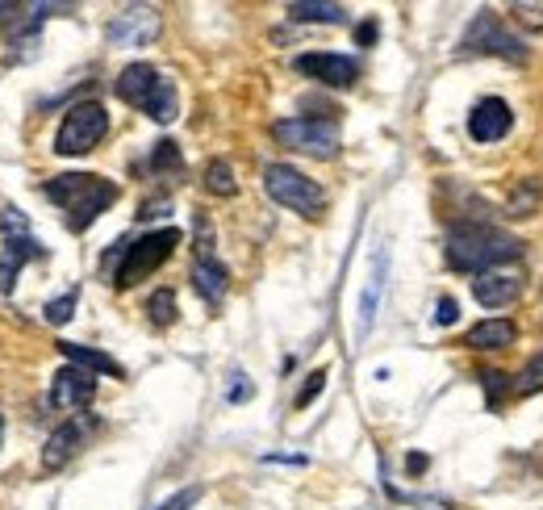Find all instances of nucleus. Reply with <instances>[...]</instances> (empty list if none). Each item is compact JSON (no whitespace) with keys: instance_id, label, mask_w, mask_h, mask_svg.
Masks as SVG:
<instances>
[{"instance_id":"c85d7f7f","label":"nucleus","mask_w":543,"mask_h":510,"mask_svg":"<svg viewBox=\"0 0 543 510\" xmlns=\"http://www.w3.org/2000/svg\"><path fill=\"white\" fill-rule=\"evenodd\" d=\"M322 389H326V368H318V373H310V377H305V385H301V393H297V410H305V406H310V402L318 398Z\"/></svg>"},{"instance_id":"5701e85b","label":"nucleus","mask_w":543,"mask_h":510,"mask_svg":"<svg viewBox=\"0 0 543 510\" xmlns=\"http://www.w3.org/2000/svg\"><path fill=\"white\" fill-rule=\"evenodd\" d=\"M510 389L518 393V398H535V393H543V347L523 364V373L510 381Z\"/></svg>"},{"instance_id":"f3484780","label":"nucleus","mask_w":543,"mask_h":510,"mask_svg":"<svg viewBox=\"0 0 543 510\" xmlns=\"http://www.w3.org/2000/svg\"><path fill=\"white\" fill-rule=\"evenodd\" d=\"M30 260H42V247L30 235H9L5 255H0V293H13L21 264H30Z\"/></svg>"},{"instance_id":"bb28decb","label":"nucleus","mask_w":543,"mask_h":510,"mask_svg":"<svg viewBox=\"0 0 543 510\" xmlns=\"http://www.w3.org/2000/svg\"><path fill=\"white\" fill-rule=\"evenodd\" d=\"M506 381H510V377H506V373H498V368H493V373H489V368H485V373H481V385H485V398H489V406H493V410H498V406H502V398H506V389H510Z\"/></svg>"},{"instance_id":"2f4dec72","label":"nucleus","mask_w":543,"mask_h":510,"mask_svg":"<svg viewBox=\"0 0 543 510\" xmlns=\"http://www.w3.org/2000/svg\"><path fill=\"white\" fill-rule=\"evenodd\" d=\"M193 502H197V490H184V494L168 498V502H163L159 510H188V506H193Z\"/></svg>"},{"instance_id":"393cba45","label":"nucleus","mask_w":543,"mask_h":510,"mask_svg":"<svg viewBox=\"0 0 543 510\" xmlns=\"http://www.w3.org/2000/svg\"><path fill=\"white\" fill-rule=\"evenodd\" d=\"M147 314H151L155 327H172V322H176V293L172 289H155L147 297Z\"/></svg>"},{"instance_id":"7ed1b4c3","label":"nucleus","mask_w":543,"mask_h":510,"mask_svg":"<svg viewBox=\"0 0 543 510\" xmlns=\"http://www.w3.org/2000/svg\"><path fill=\"white\" fill-rule=\"evenodd\" d=\"M113 88H117V97H122L126 105L143 109L151 122H159V126L176 122V113H180L176 84L163 76L159 67H151V63H130V67H122V76L113 80Z\"/></svg>"},{"instance_id":"1a4fd4ad","label":"nucleus","mask_w":543,"mask_h":510,"mask_svg":"<svg viewBox=\"0 0 543 510\" xmlns=\"http://www.w3.org/2000/svg\"><path fill=\"white\" fill-rule=\"evenodd\" d=\"M105 34H109V46H117V51H138V46H151L159 38V9L130 5L122 13H113Z\"/></svg>"},{"instance_id":"6e6552de","label":"nucleus","mask_w":543,"mask_h":510,"mask_svg":"<svg viewBox=\"0 0 543 510\" xmlns=\"http://www.w3.org/2000/svg\"><path fill=\"white\" fill-rule=\"evenodd\" d=\"M460 51L464 55H502L510 63H523L527 59V42L518 34H510L493 13H477V17H472V26H468V34H464V42H460Z\"/></svg>"},{"instance_id":"a878e982","label":"nucleus","mask_w":543,"mask_h":510,"mask_svg":"<svg viewBox=\"0 0 543 510\" xmlns=\"http://www.w3.org/2000/svg\"><path fill=\"white\" fill-rule=\"evenodd\" d=\"M76 301H80V293H76V289H72V293H63V297H55V301H46L42 318L51 322V327H67V322H72V314H76Z\"/></svg>"},{"instance_id":"c9c22d12","label":"nucleus","mask_w":543,"mask_h":510,"mask_svg":"<svg viewBox=\"0 0 543 510\" xmlns=\"http://www.w3.org/2000/svg\"><path fill=\"white\" fill-rule=\"evenodd\" d=\"M427 465H431V460H427V456H418V452H414V456L406 460V469H410V473H422V469H427Z\"/></svg>"},{"instance_id":"f03ea898","label":"nucleus","mask_w":543,"mask_h":510,"mask_svg":"<svg viewBox=\"0 0 543 510\" xmlns=\"http://www.w3.org/2000/svg\"><path fill=\"white\" fill-rule=\"evenodd\" d=\"M42 193H46V201H55L67 214V226L88 230L117 201V184L105 176H92V172H63L55 180H46Z\"/></svg>"},{"instance_id":"423d86ee","label":"nucleus","mask_w":543,"mask_h":510,"mask_svg":"<svg viewBox=\"0 0 543 510\" xmlns=\"http://www.w3.org/2000/svg\"><path fill=\"white\" fill-rule=\"evenodd\" d=\"M272 138L280 147L314 155V159H335L339 147H343L339 122H330V118H285V122L272 126Z\"/></svg>"},{"instance_id":"cd10ccee","label":"nucleus","mask_w":543,"mask_h":510,"mask_svg":"<svg viewBox=\"0 0 543 510\" xmlns=\"http://www.w3.org/2000/svg\"><path fill=\"white\" fill-rule=\"evenodd\" d=\"M514 21H523L527 30H543V0H531V5H510Z\"/></svg>"},{"instance_id":"7c9ffc66","label":"nucleus","mask_w":543,"mask_h":510,"mask_svg":"<svg viewBox=\"0 0 543 510\" xmlns=\"http://www.w3.org/2000/svg\"><path fill=\"white\" fill-rule=\"evenodd\" d=\"M230 381H234V385H230V393H226V398H230V402H247V398H251V393H255V385H251V381H247L243 373H234Z\"/></svg>"},{"instance_id":"b1692460","label":"nucleus","mask_w":543,"mask_h":510,"mask_svg":"<svg viewBox=\"0 0 543 510\" xmlns=\"http://www.w3.org/2000/svg\"><path fill=\"white\" fill-rule=\"evenodd\" d=\"M151 172H155V176H180V172H184L180 147L172 143V138H163V143H155V151H151Z\"/></svg>"},{"instance_id":"20e7f679","label":"nucleus","mask_w":543,"mask_h":510,"mask_svg":"<svg viewBox=\"0 0 543 510\" xmlns=\"http://www.w3.org/2000/svg\"><path fill=\"white\" fill-rule=\"evenodd\" d=\"M264 189H268V197L276 205H285V210H293L301 218H322V210H326L322 184L310 180L293 164H268L264 168Z\"/></svg>"},{"instance_id":"473e14b6","label":"nucleus","mask_w":543,"mask_h":510,"mask_svg":"<svg viewBox=\"0 0 543 510\" xmlns=\"http://www.w3.org/2000/svg\"><path fill=\"white\" fill-rule=\"evenodd\" d=\"M5 235H26V218H21V210L5 214Z\"/></svg>"},{"instance_id":"e433bc0d","label":"nucleus","mask_w":543,"mask_h":510,"mask_svg":"<svg viewBox=\"0 0 543 510\" xmlns=\"http://www.w3.org/2000/svg\"><path fill=\"white\" fill-rule=\"evenodd\" d=\"M0 435H5V414H0Z\"/></svg>"},{"instance_id":"0eeeda50","label":"nucleus","mask_w":543,"mask_h":510,"mask_svg":"<svg viewBox=\"0 0 543 510\" xmlns=\"http://www.w3.org/2000/svg\"><path fill=\"white\" fill-rule=\"evenodd\" d=\"M109 134V113L101 101H80L63 113L59 134H55V151L59 155H88L92 147Z\"/></svg>"},{"instance_id":"4be33fe9","label":"nucleus","mask_w":543,"mask_h":510,"mask_svg":"<svg viewBox=\"0 0 543 510\" xmlns=\"http://www.w3.org/2000/svg\"><path fill=\"white\" fill-rule=\"evenodd\" d=\"M205 193H214V197L239 193V180H234V168L226 164V159H209L205 164Z\"/></svg>"},{"instance_id":"f8f14e48","label":"nucleus","mask_w":543,"mask_h":510,"mask_svg":"<svg viewBox=\"0 0 543 510\" xmlns=\"http://www.w3.org/2000/svg\"><path fill=\"white\" fill-rule=\"evenodd\" d=\"M92 393H97V377L84 373V368H76V364H63L51 377V406L55 410L84 406V402H92Z\"/></svg>"},{"instance_id":"6ab92c4d","label":"nucleus","mask_w":543,"mask_h":510,"mask_svg":"<svg viewBox=\"0 0 543 510\" xmlns=\"http://www.w3.org/2000/svg\"><path fill=\"white\" fill-rule=\"evenodd\" d=\"M59 352L67 356V364H76V368H84V373H105V377H126V368L117 364L113 356H105V352H97V347H80V343H59Z\"/></svg>"},{"instance_id":"2eb2a0df","label":"nucleus","mask_w":543,"mask_h":510,"mask_svg":"<svg viewBox=\"0 0 543 510\" xmlns=\"http://www.w3.org/2000/svg\"><path fill=\"white\" fill-rule=\"evenodd\" d=\"M518 293H523V281H518V276H506V272H485L472 281V297H477L485 310L510 306V301H518Z\"/></svg>"},{"instance_id":"f257e3e1","label":"nucleus","mask_w":543,"mask_h":510,"mask_svg":"<svg viewBox=\"0 0 543 510\" xmlns=\"http://www.w3.org/2000/svg\"><path fill=\"white\" fill-rule=\"evenodd\" d=\"M443 255L456 272L485 276V272H498L502 264L523 260V239L506 235V230L489 226V222H456L452 230H447Z\"/></svg>"},{"instance_id":"9b49d317","label":"nucleus","mask_w":543,"mask_h":510,"mask_svg":"<svg viewBox=\"0 0 543 510\" xmlns=\"http://www.w3.org/2000/svg\"><path fill=\"white\" fill-rule=\"evenodd\" d=\"M510 126H514V113L502 97H485L468 113V134L477 138V143H498V138L510 134Z\"/></svg>"},{"instance_id":"39448f33","label":"nucleus","mask_w":543,"mask_h":510,"mask_svg":"<svg viewBox=\"0 0 543 510\" xmlns=\"http://www.w3.org/2000/svg\"><path fill=\"white\" fill-rule=\"evenodd\" d=\"M180 247V230L176 226H163V230H151V235H143V239H134L130 247H126V260L117 264V272H113V285L117 289H130V285H138V281H147V276L168 260V255Z\"/></svg>"},{"instance_id":"72a5a7b5","label":"nucleus","mask_w":543,"mask_h":510,"mask_svg":"<svg viewBox=\"0 0 543 510\" xmlns=\"http://www.w3.org/2000/svg\"><path fill=\"white\" fill-rule=\"evenodd\" d=\"M5 21H13V26H17V21H21V5H0V26H5Z\"/></svg>"},{"instance_id":"4468645a","label":"nucleus","mask_w":543,"mask_h":510,"mask_svg":"<svg viewBox=\"0 0 543 510\" xmlns=\"http://www.w3.org/2000/svg\"><path fill=\"white\" fill-rule=\"evenodd\" d=\"M514 339H518V327L510 318H485L477 327H468L464 347H472V352H506V347H514Z\"/></svg>"},{"instance_id":"ddd939ff","label":"nucleus","mask_w":543,"mask_h":510,"mask_svg":"<svg viewBox=\"0 0 543 510\" xmlns=\"http://www.w3.org/2000/svg\"><path fill=\"white\" fill-rule=\"evenodd\" d=\"M84 435H88V423L84 419H67L59 431H51V439H46V448H42V465L46 469H63L67 460H72L76 452H80V444H84Z\"/></svg>"},{"instance_id":"a211bd4d","label":"nucleus","mask_w":543,"mask_h":510,"mask_svg":"<svg viewBox=\"0 0 543 510\" xmlns=\"http://www.w3.org/2000/svg\"><path fill=\"white\" fill-rule=\"evenodd\" d=\"M226 285H230V272H226V264H218V255L214 260H193V289L209 301V306H218V301L226 297Z\"/></svg>"},{"instance_id":"412c9836","label":"nucleus","mask_w":543,"mask_h":510,"mask_svg":"<svg viewBox=\"0 0 543 510\" xmlns=\"http://www.w3.org/2000/svg\"><path fill=\"white\" fill-rule=\"evenodd\" d=\"M539 205H543L539 180H518V184H514V197H510V205H506V214H510V218H531V214H539Z\"/></svg>"},{"instance_id":"aec40b11","label":"nucleus","mask_w":543,"mask_h":510,"mask_svg":"<svg viewBox=\"0 0 543 510\" xmlns=\"http://www.w3.org/2000/svg\"><path fill=\"white\" fill-rule=\"evenodd\" d=\"M289 17H293V21H322V26H343L347 9L335 5V0H293Z\"/></svg>"},{"instance_id":"9d476101","label":"nucleus","mask_w":543,"mask_h":510,"mask_svg":"<svg viewBox=\"0 0 543 510\" xmlns=\"http://www.w3.org/2000/svg\"><path fill=\"white\" fill-rule=\"evenodd\" d=\"M297 72L310 76L326 88H351L360 80V59L351 55H335V51H314V55H297Z\"/></svg>"},{"instance_id":"f704fd0d","label":"nucleus","mask_w":543,"mask_h":510,"mask_svg":"<svg viewBox=\"0 0 543 510\" xmlns=\"http://www.w3.org/2000/svg\"><path fill=\"white\" fill-rule=\"evenodd\" d=\"M372 38H376V21H364V26L356 30V42H360V46H368Z\"/></svg>"},{"instance_id":"c756f323","label":"nucleus","mask_w":543,"mask_h":510,"mask_svg":"<svg viewBox=\"0 0 543 510\" xmlns=\"http://www.w3.org/2000/svg\"><path fill=\"white\" fill-rule=\"evenodd\" d=\"M456 318H460L456 297H439V306H435V322H439V327H452Z\"/></svg>"},{"instance_id":"dca6fc26","label":"nucleus","mask_w":543,"mask_h":510,"mask_svg":"<svg viewBox=\"0 0 543 510\" xmlns=\"http://www.w3.org/2000/svg\"><path fill=\"white\" fill-rule=\"evenodd\" d=\"M385 281H389V255L376 251L372 255V272H368V285H364V297H360V339L372 331V322H376V310H381V297H385Z\"/></svg>"}]
</instances>
